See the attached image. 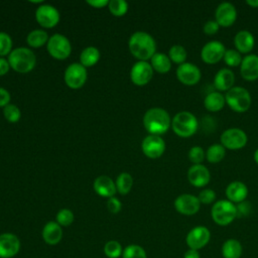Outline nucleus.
I'll return each mask as SVG.
<instances>
[{
  "instance_id": "3c124183",
  "label": "nucleus",
  "mask_w": 258,
  "mask_h": 258,
  "mask_svg": "<svg viewBox=\"0 0 258 258\" xmlns=\"http://www.w3.org/2000/svg\"><path fill=\"white\" fill-rule=\"evenodd\" d=\"M246 4L253 8H258V0H247Z\"/></svg>"
},
{
  "instance_id": "ddd939ff",
  "label": "nucleus",
  "mask_w": 258,
  "mask_h": 258,
  "mask_svg": "<svg viewBox=\"0 0 258 258\" xmlns=\"http://www.w3.org/2000/svg\"><path fill=\"white\" fill-rule=\"evenodd\" d=\"M175 74L177 80L185 86L197 85L202 78V72L200 68L195 63L186 61L177 67Z\"/></svg>"
},
{
  "instance_id": "bb28decb",
  "label": "nucleus",
  "mask_w": 258,
  "mask_h": 258,
  "mask_svg": "<svg viewBox=\"0 0 258 258\" xmlns=\"http://www.w3.org/2000/svg\"><path fill=\"white\" fill-rule=\"evenodd\" d=\"M226 104L225 96L218 91L209 93L204 99V106L209 112H219Z\"/></svg>"
},
{
  "instance_id": "8fccbe9b",
  "label": "nucleus",
  "mask_w": 258,
  "mask_h": 258,
  "mask_svg": "<svg viewBox=\"0 0 258 258\" xmlns=\"http://www.w3.org/2000/svg\"><path fill=\"white\" fill-rule=\"evenodd\" d=\"M183 258H201V254L198 250L187 249L183 254Z\"/></svg>"
},
{
  "instance_id": "473e14b6",
  "label": "nucleus",
  "mask_w": 258,
  "mask_h": 258,
  "mask_svg": "<svg viewBox=\"0 0 258 258\" xmlns=\"http://www.w3.org/2000/svg\"><path fill=\"white\" fill-rule=\"evenodd\" d=\"M168 57L170 58L171 62L177 63L179 66L185 62V59L187 57L186 49L180 44H174L168 50Z\"/></svg>"
},
{
  "instance_id": "1a4fd4ad",
  "label": "nucleus",
  "mask_w": 258,
  "mask_h": 258,
  "mask_svg": "<svg viewBox=\"0 0 258 258\" xmlns=\"http://www.w3.org/2000/svg\"><path fill=\"white\" fill-rule=\"evenodd\" d=\"M63 79L69 88L80 89L87 81V69L80 62H73L66 69Z\"/></svg>"
},
{
  "instance_id": "f704fd0d",
  "label": "nucleus",
  "mask_w": 258,
  "mask_h": 258,
  "mask_svg": "<svg viewBox=\"0 0 258 258\" xmlns=\"http://www.w3.org/2000/svg\"><path fill=\"white\" fill-rule=\"evenodd\" d=\"M122 258H147V254L140 245L130 244L123 250Z\"/></svg>"
},
{
  "instance_id": "4c0bfd02",
  "label": "nucleus",
  "mask_w": 258,
  "mask_h": 258,
  "mask_svg": "<svg viewBox=\"0 0 258 258\" xmlns=\"http://www.w3.org/2000/svg\"><path fill=\"white\" fill-rule=\"evenodd\" d=\"M74 220H75L74 213L69 209L59 210L55 217V222L61 227H68L72 225Z\"/></svg>"
},
{
  "instance_id": "e433bc0d",
  "label": "nucleus",
  "mask_w": 258,
  "mask_h": 258,
  "mask_svg": "<svg viewBox=\"0 0 258 258\" xmlns=\"http://www.w3.org/2000/svg\"><path fill=\"white\" fill-rule=\"evenodd\" d=\"M110 12L115 16H123L128 11V3L125 0H111L108 4Z\"/></svg>"
},
{
  "instance_id": "4468645a",
  "label": "nucleus",
  "mask_w": 258,
  "mask_h": 258,
  "mask_svg": "<svg viewBox=\"0 0 258 258\" xmlns=\"http://www.w3.org/2000/svg\"><path fill=\"white\" fill-rule=\"evenodd\" d=\"M226 51L225 45L218 40L207 42L201 50V58L208 64H215L223 59Z\"/></svg>"
},
{
  "instance_id": "49530a36",
  "label": "nucleus",
  "mask_w": 258,
  "mask_h": 258,
  "mask_svg": "<svg viewBox=\"0 0 258 258\" xmlns=\"http://www.w3.org/2000/svg\"><path fill=\"white\" fill-rule=\"evenodd\" d=\"M236 208H237V217L246 216L250 210V206L248 203H246V201L236 205Z\"/></svg>"
},
{
  "instance_id": "2f4dec72",
  "label": "nucleus",
  "mask_w": 258,
  "mask_h": 258,
  "mask_svg": "<svg viewBox=\"0 0 258 258\" xmlns=\"http://www.w3.org/2000/svg\"><path fill=\"white\" fill-rule=\"evenodd\" d=\"M115 184H116L117 191L119 194L127 195L133 186V177L128 172H121L118 175V177L115 181Z\"/></svg>"
},
{
  "instance_id": "a19ab883",
  "label": "nucleus",
  "mask_w": 258,
  "mask_h": 258,
  "mask_svg": "<svg viewBox=\"0 0 258 258\" xmlns=\"http://www.w3.org/2000/svg\"><path fill=\"white\" fill-rule=\"evenodd\" d=\"M187 156L192 164H202L206 158V151L201 146H192L188 150Z\"/></svg>"
},
{
  "instance_id": "a18cd8bd",
  "label": "nucleus",
  "mask_w": 258,
  "mask_h": 258,
  "mask_svg": "<svg viewBox=\"0 0 258 258\" xmlns=\"http://www.w3.org/2000/svg\"><path fill=\"white\" fill-rule=\"evenodd\" d=\"M8 104H10V94L6 89L0 87V108H4Z\"/></svg>"
},
{
  "instance_id": "72a5a7b5",
  "label": "nucleus",
  "mask_w": 258,
  "mask_h": 258,
  "mask_svg": "<svg viewBox=\"0 0 258 258\" xmlns=\"http://www.w3.org/2000/svg\"><path fill=\"white\" fill-rule=\"evenodd\" d=\"M122 245L116 240H110L104 245V253L108 258H119L123 253Z\"/></svg>"
},
{
  "instance_id": "c03bdc74",
  "label": "nucleus",
  "mask_w": 258,
  "mask_h": 258,
  "mask_svg": "<svg viewBox=\"0 0 258 258\" xmlns=\"http://www.w3.org/2000/svg\"><path fill=\"white\" fill-rule=\"evenodd\" d=\"M107 208H108L109 212H111L112 214H117L121 211L122 204H121L119 199H117L116 197H112V198L108 199Z\"/></svg>"
},
{
  "instance_id": "c756f323",
  "label": "nucleus",
  "mask_w": 258,
  "mask_h": 258,
  "mask_svg": "<svg viewBox=\"0 0 258 258\" xmlns=\"http://www.w3.org/2000/svg\"><path fill=\"white\" fill-rule=\"evenodd\" d=\"M226 156V148L221 143H214L206 151V159L210 163H218Z\"/></svg>"
},
{
  "instance_id": "c85d7f7f",
  "label": "nucleus",
  "mask_w": 258,
  "mask_h": 258,
  "mask_svg": "<svg viewBox=\"0 0 258 258\" xmlns=\"http://www.w3.org/2000/svg\"><path fill=\"white\" fill-rule=\"evenodd\" d=\"M100 51L95 46H88L84 48L80 54V63L85 68L95 66L100 59Z\"/></svg>"
},
{
  "instance_id": "79ce46f5",
  "label": "nucleus",
  "mask_w": 258,
  "mask_h": 258,
  "mask_svg": "<svg viewBox=\"0 0 258 258\" xmlns=\"http://www.w3.org/2000/svg\"><path fill=\"white\" fill-rule=\"evenodd\" d=\"M216 192L212 188H204L200 191L198 199L201 203V205H210L213 204L216 201Z\"/></svg>"
},
{
  "instance_id": "cd10ccee",
  "label": "nucleus",
  "mask_w": 258,
  "mask_h": 258,
  "mask_svg": "<svg viewBox=\"0 0 258 258\" xmlns=\"http://www.w3.org/2000/svg\"><path fill=\"white\" fill-rule=\"evenodd\" d=\"M150 64L153 71L159 74H166L171 69V60L167 54L162 52H155L150 58Z\"/></svg>"
},
{
  "instance_id": "f03ea898",
  "label": "nucleus",
  "mask_w": 258,
  "mask_h": 258,
  "mask_svg": "<svg viewBox=\"0 0 258 258\" xmlns=\"http://www.w3.org/2000/svg\"><path fill=\"white\" fill-rule=\"evenodd\" d=\"M143 125L151 135H162L171 127V118L168 112L162 108L148 109L143 116Z\"/></svg>"
},
{
  "instance_id": "2eb2a0df",
  "label": "nucleus",
  "mask_w": 258,
  "mask_h": 258,
  "mask_svg": "<svg viewBox=\"0 0 258 258\" xmlns=\"http://www.w3.org/2000/svg\"><path fill=\"white\" fill-rule=\"evenodd\" d=\"M153 77V69L148 61L138 60L130 71V79L136 86L147 85Z\"/></svg>"
},
{
  "instance_id": "c9c22d12",
  "label": "nucleus",
  "mask_w": 258,
  "mask_h": 258,
  "mask_svg": "<svg viewBox=\"0 0 258 258\" xmlns=\"http://www.w3.org/2000/svg\"><path fill=\"white\" fill-rule=\"evenodd\" d=\"M223 59L227 66H229L231 68H233V67L235 68V67H240L243 58H242L241 53L237 49L229 48V49H226Z\"/></svg>"
},
{
  "instance_id": "423d86ee",
  "label": "nucleus",
  "mask_w": 258,
  "mask_h": 258,
  "mask_svg": "<svg viewBox=\"0 0 258 258\" xmlns=\"http://www.w3.org/2000/svg\"><path fill=\"white\" fill-rule=\"evenodd\" d=\"M226 104L237 113H244L249 110L252 98L247 89L243 87H233L225 95Z\"/></svg>"
},
{
  "instance_id": "dca6fc26",
  "label": "nucleus",
  "mask_w": 258,
  "mask_h": 258,
  "mask_svg": "<svg viewBox=\"0 0 258 258\" xmlns=\"http://www.w3.org/2000/svg\"><path fill=\"white\" fill-rule=\"evenodd\" d=\"M143 153L152 159L160 157L165 151V142L158 135H147L141 143Z\"/></svg>"
},
{
  "instance_id": "6e6552de",
  "label": "nucleus",
  "mask_w": 258,
  "mask_h": 258,
  "mask_svg": "<svg viewBox=\"0 0 258 258\" xmlns=\"http://www.w3.org/2000/svg\"><path fill=\"white\" fill-rule=\"evenodd\" d=\"M221 144L230 150H239L247 144V134L240 128H229L223 131L220 137Z\"/></svg>"
},
{
  "instance_id": "de8ad7c7",
  "label": "nucleus",
  "mask_w": 258,
  "mask_h": 258,
  "mask_svg": "<svg viewBox=\"0 0 258 258\" xmlns=\"http://www.w3.org/2000/svg\"><path fill=\"white\" fill-rule=\"evenodd\" d=\"M10 64L8 62V59H5L4 57H0V77L6 75L9 72Z\"/></svg>"
},
{
  "instance_id": "6ab92c4d",
  "label": "nucleus",
  "mask_w": 258,
  "mask_h": 258,
  "mask_svg": "<svg viewBox=\"0 0 258 258\" xmlns=\"http://www.w3.org/2000/svg\"><path fill=\"white\" fill-rule=\"evenodd\" d=\"M187 180L196 187H204L211 180L210 170L203 163L192 164L187 170Z\"/></svg>"
},
{
  "instance_id": "412c9836",
  "label": "nucleus",
  "mask_w": 258,
  "mask_h": 258,
  "mask_svg": "<svg viewBox=\"0 0 258 258\" xmlns=\"http://www.w3.org/2000/svg\"><path fill=\"white\" fill-rule=\"evenodd\" d=\"M225 194L228 201L238 205L246 200L248 196V187L244 182L235 180L227 185Z\"/></svg>"
},
{
  "instance_id": "a878e982",
  "label": "nucleus",
  "mask_w": 258,
  "mask_h": 258,
  "mask_svg": "<svg viewBox=\"0 0 258 258\" xmlns=\"http://www.w3.org/2000/svg\"><path fill=\"white\" fill-rule=\"evenodd\" d=\"M221 253L223 258H241L243 254L242 244L237 239H227L222 245Z\"/></svg>"
},
{
  "instance_id": "9b49d317",
  "label": "nucleus",
  "mask_w": 258,
  "mask_h": 258,
  "mask_svg": "<svg viewBox=\"0 0 258 258\" xmlns=\"http://www.w3.org/2000/svg\"><path fill=\"white\" fill-rule=\"evenodd\" d=\"M174 209L177 213L183 216H194L201 208V203L198 197L190 194H181L173 202Z\"/></svg>"
},
{
  "instance_id": "f8f14e48",
  "label": "nucleus",
  "mask_w": 258,
  "mask_h": 258,
  "mask_svg": "<svg viewBox=\"0 0 258 258\" xmlns=\"http://www.w3.org/2000/svg\"><path fill=\"white\" fill-rule=\"evenodd\" d=\"M35 19L42 27H54L60 19L58 10L50 4H41L35 11Z\"/></svg>"
},
{
  "instance_id": "09e8293b",
  "label": "nucleus",
  "mask_w": 258,
  "mask_h": 258,
  "mask_svg": "<svg viewBox=\"0 0 258 258\" xmlns=\"http://www.w3.org/2000/svg\"><path fill=\"white\" fill-rule=\"evenodd\" d=\"M87 3L95 8H103L109 4L108 0H87Z\"/></svg>"
},
{
  "instance_id": "58836bf2",
  "label": "nucleus",
  "mask_w": 258,
  "mask_h": 258,
  "mask_svg": "<svg viewBox=\"0 0 258 258\" xmlns=\"http://www.w3.org/2000/svg\"><path fill=\"white\" fill-rule=\"evenodd\" d=\"M3 115L5 119L10 123H16L21 117L20 109L14 104H8L3 108Z\"/></svg>"
},
{
  "instance_id": "9d476101",
  "label": "nucleus",
  "mask_w": 258,
  "mask_h": 258,
  "mask_svg": "<svg viewBox=\"0 0 258 258\" xmlns=\"http://www.w3.org/2000/svg\"><path fill=\"white\" fill-rule=\"evenodd\" d=\"M211 240V232L206 226H196L189 230L185 237L188 249L201 250L205 248Z\"/></svg>"
},
{
  "instance_id": "ea45409f",
  "label": "nucleus",
  "mask_w": 258,
  "mask_h": 258,
  "mask_svg": "<svg viewBox=\"0 0 258 258\" xmlns=\"http://www.w3.org/2000/svg\"><path fill=\"white\" fill-rule=\"evenodd\" d=\"M12 38L11 36L3 31H0V57L9 55L12 51Z\"/></svg>"
},
{
  "instance_id": "7c9ffc66",
  "label": "nucleus",
  "mask_w": 258,
  "mask_h": 258,
  "mask_svg": "<svg viewBox=\"0 0 258 258\" xmlns=\"http://www.w3.org/2000/svg\"><path fill=\"white\" fill-rule=\"evenodd\" d=\"M48 35L46 31L42 29H33L31 30L26 37V41L29 46L31 47H40L47 43L48 41Z\"/></svg>"
},
{
  "instance_id": "0eeeda50",
  "label": "nucleus",
  "mask_w": 258,
  "mask_h": 258,
  "mask_svg": "<svg viewBox=\"0 0 258 258\" xmlns=\"http://www.w3.org/2000/svg\"><path fill=\"white\" fill-rule=\"evenodd\" d=\"M48 53L55 59H66L72 52V45L69 38L62 34L55 33L48 38L46 43Z\"/></svg>"
},
{
  "instance_id": "37998d69",
  "label": "nucleus",
  "mask_w": 258,
  "mask_h": 258,
  "mask_svg": "<svg viewBox=\"0 0 258 258\" xmlns=\"http://www.w3.org/2000/svg\"><path fill=\"white\" fill-rule=\"evenodd\" d=\"M219 29H220V25L216 20H208L203 26V30L207 35L216 34L219 31Z\"/></svg>"
},
{
  "instance_id": "393cba45",
  "label": "nucleus",
  "mask_w": 258,
  "mask_h": 258,
  "mask_svg": "<svg viewBox=\"0 0 258 258\" xmlns=\"http://www.w3.org/2000/svg\"><path fill=\"white\" fill-rule=\"evenodd\" d=\"M255 44L253 34L249 30H240L234 36V45L240 53H249Z\"/></svg>"
},
{
  "instance_id": "aec40b11",
  "label": "nucleus",
  "mask_w": 258,
  "mask_h": 258,
  "mask_svg": "<svg viewBox=\"0 0 258 258\" xmlns=\"http://www.w3.org/2000/svg\"><path fill=\"white\" fill-rule=\"evenodd\" d=\"M240 75L245 81L253 82L258 79V55L254 53L243 57L240 64Z\"/></svg>"
},
{
  "instance_id": "7ed1b4c3",
  "label": "nucleus",
  "mask_w": 258,
  "mask_h": 258,
  "mask_svg": "<svg viewBox=\"0 0 258 258\" xmlns=\"http://www.w3.org/2000/svg\"><path fill=\"white\" fill-rule=\"evenodd\" d=\"M10 68L20 74H26L32 71L36 64L34 52L27 47H16L8 55Z\"/></svg>"
},
{
  "instance_id": "20e7f679",
  "label": "nucleus",
  "mask_w": 258,
  "mask_h": 258,
  "mask_svg": "<svg viewBox=\"0 0 258 258\" xmlns=\"http://www.w3.org/2000/svg\"><path fill=\"white\" fill-rule=\"evenodd\" d=\"M171 128L177 136L181 138H188L197 132L199 122L191 112L180 111L171 119Z\"/></svg>"
},
{
  "instance_id": "39448f33",
  "label": "nucleus",
  "mask_w": 258,
  "mask_h": 258,
  "mask_svg": "<svg viewBox=\"0 0 258 258\" xmlns=\"http://www.w3.org/2000/svg\"><path fill=\"white\" fill-rule=\"evenodd\" d=\"M211 217L217 225L228 226L237 218L236 205L228 200H219L212 206Z\"/></svg>"
},
{
  "instance_id": "603ef678",
  "label": "nucleus",
  "mask_w": 258,
  "mask_h": 258,
  "mask_svg": "<svg viewBox=\"0 0 258 258\" xmlns=\"http://www.w3.org/2000/svg\"><path fill=\"white\" fill-rule=\"evenodd\" d=\"M253 158H254V161L258 164V148L254 151V155H253Z\"/></svg>"
},
{
  "instance_id": "4be33fe9",
  "label": "nucleus",
  "mask_w": 258,
  "mask_h": 258,
  "mask_svg": "<svg viewBox=\"0 0 258 258\" xmlns=\"http://www.w3.org/2000/svg\"><path fill=\"white\" fill-rule=\"evenodd\" d=\"M235 75L232 70L223 68L214 77V86L218 92H228L234 87Z\"/></svg>"
},
{
  "instance_id": "f257e3e1",
  "label": "nucleus",
  "mask_w": 258,
  "mask_h": 258,
  "mask_svg": "<svg viewBox=\"0 0 258 258\" xmlns=\"http://www.w3.org/2000/svg\"><path fill=\"white\" fill-rule=\"evenodd\" d=\"M130 52L139 60L147 61L156 52V42L154 38L145 31L134 32L128 41Z\"/></svg>"
},
{
  "instance_id": "b1692460",
  "label": "nucleus",
  "mask_w": 258,
  "mask_h": 258,
  "mask_svg": "<svg viewBox=\"0 0 258 258\" xmlns=\"http://www.w3.org/2000/svg\"><path fill=\"white\" fill-rule=\"evenodd\" d=\"M41 237L47 245H56L62 239V229L54 221L47 222L41 231Z\"/></svg>"
},
{
  "instance_id": "f3484780",
  "label": "nucleus",
  "mask_w": 258,
  "mask_h": 258,
  "mask_svg": "<svg viewBox=\"0 0 258 258\" xmlns=\"http://www.w3.org/2000/svg\"><path fill=\"white\" fill-rule=\"evenodd\" d=\"M237 19L236 7L231 2H222L215 10V20L220 27H230Z\"/></svg>"
},
{
  "instance_id": "a211bd4d",
  "label": "nucleus",
  "mask_w": 258,
  "mask_h": 258,
  "mask_svg": "<svg viewBox=\"0 0 258 258\" xmlns=\"http://www.w3.org/2000/svg\"><path fill=\"white\" fill-rule=\"evenodd\" d=\"M19 238L12 233L0 234V258H12L20 251Z\"/></svg>"
},
{
  "instance_id": "5701e85b",
  "label": "nucleus",
  "mask_w": 258,
  "mask_h": 258,
  "mask_svg": "<svg viewBox=\"0 0 258 258\" xmlns=\"http://www.w3.org/2000/svg\"><path fill=\"white\" fill-rule=\"evenodd\" d=\"M93 187L99 196L108 199L115 197V194L117 191L115 182L108 175H100L96 177L93 183Z\"/></svg>"
}]
</instances>
